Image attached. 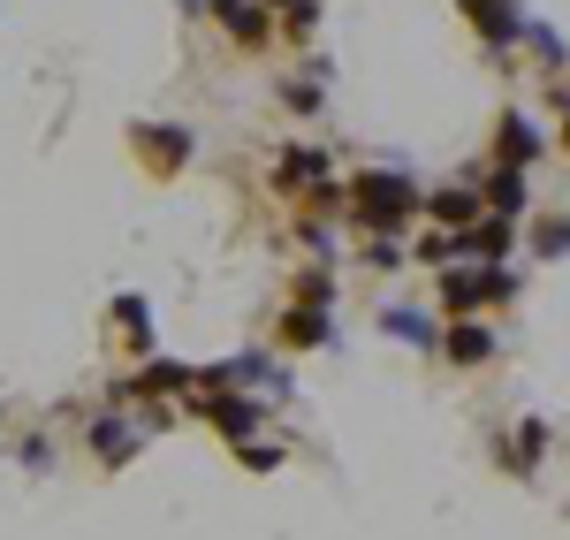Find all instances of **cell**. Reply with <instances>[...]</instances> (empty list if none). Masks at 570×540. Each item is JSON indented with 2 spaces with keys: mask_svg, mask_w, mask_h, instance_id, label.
Instances as JSON below:
<instances>
[{
  "mask_svg": "<svg viewBox=\"0 0 570 540\" xmlns=\"http://www.w3.org/2000/svg\"><path fill=\"white\" fill-rule=\"evenodd\" d=\"M426 214V190L403 176V168H357L351 176V206H343V222L357 236H403V228Z\"/></svg>",
  "mask_w": 570,
  "mask_h": 540,
  "instance_id": "obj_1",
  "label": "cell"
},
{
  "mask_svg": "<svg viewBox=\"0 0 570 540\" xmlns=\"http://www.w3.org/2000/svg\"><path fill=\"white\" fill-rule=\"evenodd\" d=\"M518 267L502 259V267H487V259H449L434 274V313L441 320H472V313H510L518 305Z\"/></svg>",
  "mask_w": 570,
  "mask_h": 540,
  "instance_id": "obj_2",
  "label": "cell"
},
{
  "mask_svg": "<svg viewBox=\"0 0 570 540\" xmlns=\"http://www.w3.org/2000/svg\"><path fill=\"white\" fill-rule=\"evenodd\" d=\"M130 160L145 168V183H183L198 160V130L190 122H130Z\"/></svg>",
  "mask_w": 570,
  "mask_h": 540,
  "instance_id": "obj_3",
  "label": "cell"
},
{
  "mask_svg": "<svg viewBox=\"0 0 570 540\" xmlns=\"http://www.w3.org/2000/svg\"><path fill=\"white\" fill-rule=\"evenodd\" d=\"M183 419H198L206 434H220L228 450L236 442H252V434H266V404L252 396V389H220V396H176Z\"/></svg>",
  "mask_w": 570,
  "mask_h": 540,
  "instance_id": "obj_4",
  "label": "cell"
},
{
  "mask_svg": "<svg viewBox=\"0 0 570 540\" xmlns=\"http://www.w3.org/2000/svg\"><path fill=\"white\" fill-rule=\"evenodd\" d=\"M434 359L449 365V373H487V365L502 359V335L487 327V313H472V320H441Z\"/></svg>",
  "mask_w": 570,
  "mask_h": 540,
  "instance_id": "obj_5",
  "label": "cell"
},
{
  "mask_svg": "<svg viewBox=\"0 0 570 540\" xmlns=\"http://www.w3.org/2000/svg\"><path fill=\"white\" fill-rule=\"evenodd\" d=\"M456 16H464V31H472L494 61H510V53L525 46V8H518V0H456Z\"/></svg>",
  "mask_w": 570,
  "mask_h": 540,
  "instance_id": "obj_6",
  "label": "cell"
},
{
  "mask_svg": "<svg viewBox=\"0 0 570 540\" xmlns=\"http://www.w3.org/2000/svg\"><path fill=\"white\" fill-rule=\"evenodd\" d=\"M266 335H274L282 359H312V351L335 343V313H327V305H297V297H282V313H274Z\"/></svg>",
  "mask_w": 570,
  "mask_h": 540,
  "instance_id": "obj_7",
  "label": "cell"
},
{
  "mask_svg": "<svg viewBox=\"0 0 570 540\" xmlns=\"http://www.w3.org/2000/svg\"><path fill=\"white\" fill-rule=\"evenodd\" d=\"M145 442H153V434H145V419H130V404L99 411V419L85 426V450H91V464H99V472H122Z\"/></svg>",
  "mask_w": 570,
  "mask_h": 540,
  "instance_id": "obj_8",
  "label": "cell"
},
{
  "mask_svg": "<svg viewBox=\"0 0 570 540\" xmlns=\"http://www.w3.org/2000/svg\"><path fill=\"white\" fill-rule=\"evenodd\" d=\"M335 176V160H327V145H282L274 160H266V190L282 198V206H297L312 183Z\"/></svg>",
  "mask_w": 570,
  "mask_h": 540,
  "instance_id": "obj_9",
  "label": "cell"
},
{
  "mask_svg": "<svg viewBox=\"0 0 570 540\" xmlns=\"http://www.w3.org/2000/svg\"><path fill=\"white\" fill-rule=\"evenodd\" d=\"M190 389V365L183 359H130V373L115 381V404H168V396H183Z\"/></svg>",
  "mask_w": 570,
  "mask_h": 540,
  "instance_id": "obj_10",
  "label": "cell"
},
{
  "mask_svg": "<svg viewBox=\"0 0 570 540\" xmlns=\"http://www.w3.org/2000/svg\"><path fill=\"white\" fill-rule=\"evenodd\" d=\"M206 23H214L236 53H266V46H282V39H274V16H266L259 0H206Z\"/></svg>",
  "mask_w": 570,
  "mask_h": 540,
  "instance_id": "obj_11",
  "label": "cell"
},
{
  "mask_svg": "<svg viewBox=\"0 0 570 540\" xmlns=\"http://www.w3.org/2000/svg\"><path fill=\"white\" fill-rule=\"evenodd\" d=\"M548 450H556V434H548L540 419H518V426H502V442H494V464H502L510 480H540Z\"/></svg>",
  "mask_w": 570,
  "mask_h": 540,
  "instance_id": "obj_12",
  "label": "cell"
},
{
  "mask_svg": "<svg viewBox=\"0 0 570 540\" xmlns=\"http://www.w3.org/2000/svg\"><path fill=\"white\" fill-rule=\"evenodd\" d=\"M487 153H494L502 168H540L548 137L532 130V115H525V107H502V115H494V137H487Z\"/></svg>",
  "mask_w": 570,
  "mask_h": 540,
  "instance_id": "obj_13",
  "label": "cell"
},
{
  "mask_svg": "<svg viewBox=\"0 0 570 540\" xmlns=\"http://www.w3.org/2000/svg\"><path fill=\"white\" fill-rule=\"evenodd\" d=\"M107 335H115L122 359H153V305H145L137 289H122V297L107 305Z\"/></svg>",
  "mask_w": 570,
  "mask_h": 540,
  "instance_id": "obj_14",
  "label": "cell"
},
{
  "mask_svg": "<svg viewBox=\"0 0 570 540\" xmlns=\"http://www.w3.org/2000/svg\"><path fill=\"white\" fill-rule=\"evenodd\" d=\"M274 99H282L297 122H320V115H327V61L312 53L297 77H274Z\"/></svg>",
  "mask_w": 570,
  "mask_h": 540,
  "instance_id": "obj_15",
  "label": "cell"
},
{
  "mask_svg": "<svg viewBox=\"0 0 570 540\" xmlns=\"http://www.w3.org/2000/svg\"><path fill=\"white\" fill-rule=\"evenodd\" d=\"M480 198H487V214H518V222H525L532 214V168H502V160H494L480 176Z\"/></svg>",
  "mask_w": 570,
  "mask_h": 540,
  "instance_id": "obj_16",
  "label": "cell"
},
{
  "mask_svg": "<svg viewBox=\"0 0 570 540\" xmlns=\"http://www.w3.org/2000/svg\"><path fill=\"white\" fill-rule=\"evenodd\" d=\"M487 214L480 183H449V190H426V222L434 228H472Z\"/></svg>",
  "mask_w": 570,
  "mask_h": 540,
  "instance_id": "obj_17",
  "label": "cell"
},
{
  "mask_svg": "<svg viewBox=\"0 0 570 540\" xmlns=\"http://www.w3.org/2000/svg\"><path fill=\"white\" fill-rule=\"evenodd\" d=\"M381 335L411 343V351H434V343H441V320H434V305H381Z\"/></svg>",
  "mask_w": 570,
  "mask_h": 540,
  "instance_id": "obj_18",
  "label": "cell"
},
{
  "mask_svg": "<svg viewBox=\"0 0 570 540\" xmlns=\"http://www.w3.org/2000/svg\"><path fill=\"white\" fill-rule=\"evenodd\" d=\"M464 244H472V259L502 267V259L518 252V214H480V222L464 228Z\"/></svg>",
  "mask_w": 570,
  "mask_h": 540,
  "instance_id": "obj_19",
  "label": "cell"
},
{
  "mask_svg": "<svg viewBox=\"0 0 570 540\" xmlns=\"http://www.w3.org/2000/svg\"><path fill=\"white\" fill-rule=\"evenodd\" d=\"M266 16H274V39L282 46H312L320 39V0H259Z\"/></svg>",
  "mask_w": 570,
  "mask_h": 540,
  "instance_id": "obj_20",
  "label": "cell"
},
{
  "mask_svg": "<svg viewBox=\"0 0 570 540\" xmlns=\"http://www.w3.org/2000/svg\"><path fill=\"white\" fill-rule=\"evenodd\" d=\"M282 297H297V305H327V313H335V259H305V267L289 274Z\"/></svg>",
  "mask_w": 570,
  "mask_h": 540,
  "instance_id": "obj_21",
  "label": "cell"
},
{
  "mask_svg": "<svg viewBox=\"0 0 570 540\" xmlns=\"http://www.w3.org/2000/svg\"><path fill=\"white\" fill-rule=\"evenodd\" d=\"M525 252L532 259H570V214H532Z\"/></svg>",
  "mask_w": 570,
  "mask_h": 540,
  "instance_id": "obj_22",
  "label": "cell"
},
{
  "mask_svg": "<svg viewBox=\"0 0 570 540\" xmlns=\"http://www.w3.org/2000/svg\"><path fill=\"white\" fill-rule=\"evenodd\" d=\"M411 259V244L403 236H357V267H373V274H395Z\"/></svg>",
  "mask_w": 570,
  "mask_h": 540,
  "instance_id": "obj_23",
  "label": "cell"
},
{
  "mask_svg": "<svg viewBox=\"0 0 570 540\" xmlns=\"http://www.w3.org/2000/svg\"><path fill=\"white\" fill-rule=\"evenodd\" d=\"M236 464H244V472H282L289 450H282V442H236Z\"/></svg>",
  "mask_w": 570,
  "mask_h": 540,
  "instance_id": "obj_24",
  "label": "cell"
},
{
  "mask_svg": "<svg viewBox=\"0 0 570 540\" xmlns=\"http://www.w3.org/2000/svg\"><path fill=\"white\" fill-rule=\"evenodd\" d=\"M525 46H532V61H540V69H563V39H556L548 23H525Z\"/></svg>",
  "mask_w": 570,
  "mask_h": 540,
  "instance_id": "obj_25",
  "label": "cell"
},
{
  "mask_svg": "<svg viewBox=\"0 0 570 540\" xmlns=\"http://www.w3.org/2000/svg\"><path fill=\"white\" fill-rule=\"evenodd\" d=\"M548 107H556V145L570 153V85H563V77L548 85Z\"/></svg>",
  "mask_w": 570,
  "mask_h": 540,
  "instance_id": "obj_26",
  "label": "cell"
},
{
  "mask_svg": "<svg viewBox=\"0 0 570 540\" xmlns=\"http://www.w3.org/2000/svg\"><path fill=\"white\" fill-rule=\"evenodd\" d=\"M183 8H190V16H206V0H183Z\"/></svg>",
  "mask_w": 570,
  "mask_h": 540,
  "instance_id": "obj_27",
  "label": "cell"
}]
</instances>
